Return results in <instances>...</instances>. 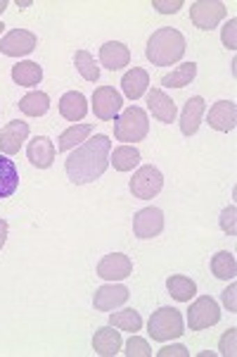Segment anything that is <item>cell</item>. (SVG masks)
I'll return each mask as SVG.
<instances>
[{
  "label": "cell",
  "instance_id": "d6a6232c",
  "mask_svg": "<svg viewBox=\"0 0 237 357\" xmlns=\"http://www.w3.org/2000/svg\"><path fill=\"white\" fill-rule=\"evenodd\" d=\"M235 217H237V210H235V205H230V207H225V210L221 212V229L228 236H235L237 231V227H235Z\"/></svg>",
  "mask_w": 237,
  "mask_h": 357
},
{
  "label": "cell",
  "instance_id": "6da1fadb",
  "mask_svg": "<svg viewBox=\"0 0 237 357\" xmlns=\"http://www.w3.org/2000/svg\"><path fill=\"white\" fill-rule=\"evenodd\" d=\"M109 153H112V141L105 134H95L67 158L65 169L72 183L85 186L100 178L109 167Z\"/></svg>",
  "mask_w": 237,
  "mask_h": 357
},
{
  "label": "cell",
  "instance_id": "9a60e30c",
  "mask_svg": "<svg viewBox=\"0 0 237 357\" xmlns=\"http://www.w3.org/2000/svg\"><path fill=\"white\" fill-rule=\"evenodd\" d=\"M147 110L152 112V117L159 119L161 124H171L178 114L176 100H171L161 89H152L147 93Z\"/></svg>",
  "mask_w": 237,
  "mask_h": 357
},
{
  "label": "cell",
  "instance_id": "83f0119b",
  "mask_svg": "<svg viewBox=\"0 0 237 357\" xmlns=\"http://www.w3.org/2000/svg\"><path fill=\"white\" fill-rule=\"evenodd\" d=\"M92 134V124H74L69 126L65 134L60 136V143H57V151L60 153H67L72 148L81 146L83 141H88V136Z\"/></svg>",
  "mask_w": 237,
  "mask_h": 357
},
{
  "label": "cell",
  "instance_id": "e0dca14e",
  "mask_svg": "<svg viewBox=\"0 0 237 357\" xmlns=\"http://www.w3.org/2000/svg\"><path fill=\"white\" fill-rule=\"evenodd\" d=\"M204 110H206V102L202 96H195L185 102L183 112H181V131L183 136H195L202 124V117H204Z\"/></svg>",
  "mask_w": 237,
  "mask_h": 357
},
{
  "label": "cell",
  "instance_id": "8fae6325",
  "mask_svg": "<svg viewBox=\"0 0 237 357\" xmlns=\"http://www.w3.org/2000/svg\"><path fill=\"white\" fill-rule=\"evenodd\" d=\"M133 274V262L124 252H112L97 262V276L105 281H124Z\"/></svg>",
  "mask_w": 237,
  "mask_h": 357
},
{
  "label": "cell",
  "instance_id": "74e56055",
  "mask_svg": "<svg viewBox=\"0 0 237 357\" xmlns=\"http://www.w3.org/2000/svg\"><path fill=\"white\" fill-rule=\"evenodd\" d=\"M159 357H171V355H183V357H188V350L183 348V345H166V348H161Z\"/></svg>",
  "mask_w": 237,
  "mask_h": 357
},
{
  "label": "cell",
  "instance_id": "ac0fdd59",
  "mask_svg": "<svg viewBox=\"0 0 237 357\" xmlns=\"http://www.w3.org/2000/svg\"><path fill=\"white\" fill-rule=\"evenodd\" d=\"M100 62L102 67L109 69V72H117V69H124L131 62V50L126 43L119 41H109L100 48Z\"/></svg>",
  "mask_w": 237,
  "mask_h": 357
},
{
  "label": "cell",
  "instance_id": "1f68e13d",
  "mask_svg": "<svg viewBox=\"0 0 237 357\" xmlns=\"http://www.w3.org/2000/svg\"><path fill=\"white\" fill-rule=\"evenodd\" d=\"M129 357H152V350H149V345L145 338L140 336H131L129 343H126V350H124Z\"/></svg>",
  "mask_w": 237,
  "mask_h": 357
},
{
  "label": "cell",
  "instance_id": "5b68a950",
  "mask_svg": "<svg viewBox=\"0 0 237 357\" xmlns=\"http://www.w3.org/2000/svg\"><path fill=\"white\" fill-rule=\"evenodd\" d=\"M131 193L133 198H140V200H152L154 195L161 193L164 188V174L152 165H145L133 174L131 178Z\"/></svg>",
  "mask_w": 237,
  "mask_h": 357
},
{
  "label": "cell",
  "instance_id": "f35d334b",
  "mask_svg": "<svg viewBox=\"0 0 237 357\" xmlns=\"http://www.w3.org/2000/svg\"><path fill=\"white\" fill-rule=\"evenodd\" d=\"M5 241H8V222L0 220V250H3Z\"/></svg>",
  "mask_w": 237,
  "mask_h": 357
},
{
  "label": "cell",
  "instance_id": "d4e9b609",
  "mask_svg": "<svg viewBox=\"0 0 237 357\" xmlns=\"http://www.w3.org/2000/svg\"><path fill=\"white\" fill-rule=\"evenodd\" d=\"M109 165L117 172H131L133 167L140 165V153L136 146H119L114 153H109Z\"/></svg>",
  "mask_w": 237,
  "mask_h": 357
},
{
  "label": "cell",
  "instance_id": "836d02e7",
  "mask_svg": "<svg viewBox=\"0 0 237 357\" xmlns=\"http://www.w3.org/2000/svg\"><path fill=\"white\" fill-rule=\"evenodd\" d=\"M235 26H237V22H235V20H230L228 24L223 26V33H221V41H223V45H225L228 50H235V48H237Z\"/></svg>",
  "mask_w": 237,
  "mask_h": 357
},
{
  "label": "cell",
  "instance_id": "ab89813d",
  "mask_svg": "<svg viewBox=\"0 0 237 357\" xmlns=\"http://www.w3.org/2000/svg\"><path fill=\"white\" fill-rule=\"evenodd\" d=\"M5 10H8V0H0V15H3Z\"/></svg>",
  "mask_w": 237,
  "mask_h": 357
},
{
  "label": "cell",
  "instance_id": "277c9868",
  "mask_svg": "<svg viewBox=\"0 0 237 357\" xmlns=\"http://www.w3.org/2000/svg\"><path fill=\"white\" fill-rule=\"evenodd\" d=\"M147 331L152 336V341L166 343L171 338L183 336V314L176 307H159L157 312H152L147 321Z\"/></svg>",
  "mask_w": 237,
  "mask_h": 357
},
{
  "label": "cell",
  "instance_id": "44dd1931",
  "mask_svg": "<svg viewBox=\"0 0 237 357\" xmlns=\"http://www.w3.org/2000/svg\"><path fill=\"white\" fill-rule=\"evenodd\" d=\"M147 86H149V77L142 67H133L131 72H126L124 79H121V89H124L126 98H131V100H138L140 96H145Z\"/></svg>",
  "mask_w": 237,
  "mask_h": 357
},
{
  "label": "cell",
  "instance_id": "484cf974",
  "mask_svg": "<svg viewBox=\"0 0 237 357\" xmlns=\"http://www.w3.org/2000/svg\"><path fill=\"white\" fill-rule=\"evenodd\" d=\"M19 110L26 117H43L50 110V96L43 93V91H31L19 100Z\"/></svg>",
  "mask_w": 237,
  "mask_h": 357
},
{
  "label": "cell",
  "instance_id": "52a82bcc",
  "mask_svg": "<svg viewBox=\"0 0 237 357\" xmlns=\"http://www.w3.org/2000/svg\"><path fill=\"white\" fill-rule=\"evenodd\" d=\"M121 107H124V98L114 86H100L92 93V112L100 122H112L119 117Z\"/></svg>",
  "mask_w": 237,
  "mask_h": 357
},
{
  "label": "cell",
  "instance_id": "7402d4cb",
  "mask_svg": "<svg viewBox=\"0 0 237 357\" xmlns=\"http://www.w3.org/2000/svg\"><path fill=\"white\" fill-rule=\"evenodd\" d=\"M17 188H19V172H17V165L10 158L0 155V200L15 195Z\"/></svg>",
  "mask_w": 237,
  "mask_h": 357
},
{
  "label": "cell",
  "instance_id": "f1b7e54d",
  "mask_svg": "<svg viewBox=\"0 0 237 357\" xmlns=\"http://www.w3.org/2000/svg\"><path fill=\"white\" fill-rule=\"evenodd\" d=\"M211 272H213V276H216V279H223V281L235 279V274H237V260H235L233 252H228V250L216 252V255L211 257Z\"/></svg>",
  "mask_w": 237,
  "mask_h": 357
},
{
  "label": "cell",
  "instance_id": "3957f363",
  "mask_svg": "<svg viewBox=\"0 0 237 357\" xmlns=\"http://www.w3.org/2000/svg\"><path fill=\"white\" fill-rule=\"evenodd\" d=\"M149 134V119L142 107H126L124 112L114 119V138L124 143H138Z\"/></svg>",
  "mask_w": 237,
  "mask_h": 357
},
{
  "label": "cell",
  "instance_id": "e575fe53",
  "mask_svg": "<svg viewBox=\"0 0 237 357\" xmlns=\"http://www.w3.org/2000/svg\"><path fill=\"white\" fill-rule=\"evenodd\" d=\"M235 336H237V329H228V333H223L221 338V355H235Z\"/></svg>",
  "mask_w": 237,
  "mask_h": 357
},
{
  "label": "cell",
  "instance_id": "30bf717a",
  "mask_svg": "<svg viewBox=\"0 0 237 357\" xmlns=\"http://www.w3.org/2000/svg\"><path fill=\"white\" fill-rule=\"evenodd\" d=\"M36 43H38L36 33L26 31V29H13V31L0 38V53L10 55V57H22V55L33 53Z\"/></svg>",
  "mask_w": 237,
  "mask_h": 357
},
{
  "label": "cell",
  "instance_id": "4316f807",
  "mask_svg": "<svg viewBox=\"0 0 237 357\" xmlns=\"http://www.w3.org/2000/svg\"><path fill=\"white\" fill-rule=\"evenodd\" d=\"M195 77H197V65L195 62H185V65H178L171 74H166L161 79V84L166 89H185L188 84L195 82Z\"/></svg>",
  "mask_w": 237,
  "mask_h": 357
},
{
  "label": "cell",
  "instance_id": "8992f818",
  "mask_svg": "<svg viewBox=\"0 0 237 357\" xmlns=\"http://www.w3.org/2000/svg\"><path fill=\"white\" fill-rule=\"evenodd\" d=\"M218 319H221V307H218V303L213 301L211 296L197 298L188 310L190 331H204V329H209V326L218 324Z\"/></svg>",
  "mask_w": 237,
  "mask_h": 357
},
{
  "label": "cell",
  "instance_id": "cb8c5ba5",
  "mask_svg": "<svg viewBox=\"0 0 237 357\" xmlns=\"http://www.w3.org/2000/svg\"><path fill=\"white\" fill-rule=\"evenodd\" d=\"M166 289H169L171 298H176L178 303H190V298H195V293H197V284L190 276L173 274L166 281Z\"/></svg>",
  "mask_w": 237,
  "mask_h": 357
},
{
  "label": "cell",
  "instance_id": "5bb4252c",
  "mask_svg": "<svg viewBox=\"0 0 237 357\" xmlns=\"http://www.w3.org/2000/svg\"><path fill=\"white\" fill-rule=\"evenodd\" d=\"M129 301V289L121 284H105L100 286V289L95 291V296H92V305H95V310H100V312H109V310L119 307V305H124Z\"/></svg>",
  "mask_w": 237,
  "mask_h": 357
},
{
  "label": "cell",
  "instance_id": "d590c367",
  "mask_svg": "<svg viewBox=\"0 0 237 357\" xmlns=\"http://www.w3.org/2000/svg\"><path fill=\"white\" fill-rule=\"evenodd\" d=\"M152 8H157V13L161 15H173L183 8L181 0H173V3H164V0H152Z\"/></svg>",
  "mask_w": 237,
  "mask_h": 357
},
{
  "label": "cell",
  "instance_id": "7c38bea8",
  "mask_svg": "<svg viewBox=\"0 0 237 357\" xmlns=\"http://www.w3.org/2000/svg\"><path fill=\"white\" fill-rule=\"evenodd\" d=\"M28 138V124L26 122H8L0 129V153L3 155H17L19 148L24 146V141Z\"/></svg>",
  "mask_w": 237,
  "mask_h": 357
},
{
  "label": "cell",
  "instance_id": "f546056e",
  "mask_svg": "<svg viewBox=\"0 0 237 357\" xmlns=\"http://www.w3.org/2000/svg\"><path fill=\"white\" fill-rule=\"evenodd\" d=\"M109 324L114 329H121V331H140L142 329V317L136 312V310H121V312H112L109 314Z\"/></svg>",
  "mask_w": 237,
  "mask_h": 357
},
{
  "label": "cell",
  "instance_id": "4fadbf2b",
  "mask_svg": "<svg viewBox=\"0 0 237 357\" xmlns=\"http://www.w3.org/2000/svg\"><path fill=\"white\" fill-rule=\"evenodd\" d=\"M55 143L50 141L48 136H36L28 141L26 146V158L28 162L33 167H38V169H48V167H53L55 162Z\"/></svg>",
  "mask_w": 237,
  "mask_h": 357
},
{
  "label": "cell",
  "instance_id": "60d3db41",
  "mask_svg": "<svg viewBox=\"0 0 237 357\" xmlns=\"http://www.w3.org/2000/svg\"><path fill=\"white\" fill-rule=\"evenodd\" d=\"M3 29H5V24H3V22H0V33H3Z\"/></svg>",
  "mask_w": 237,
  "mask_h": 357
},
{
  "label": "cell",
  "instance_id": "ffe728a7",
  "mask_svg": "<svg viewBox=\"0 0 237 357\" xmlns=\"http://www.w3.org/2000/svg\"><path fill=\"white\" fill-rule=\"evenodd\" d=\"M88 112V102L81 91H69L60 98V114L67 122H81Z\"/></svg>",
  "mask_w": 237,
  "mask_h": 357
},
{
  "label": "cell",
  "instance_id": "9c48e42d",
  "mask_svg": "<svg viewBox=\"0 0 237 357\" xmlns=\"http://www.w3.org/2000/svg\"><path fill=\"white\" fill-rule=\"evenodd\" d=\"M161 231H164V212L159 207H145V210L136 212V217H133V234H136V238L147 241L159 236Z\"/></svg>",
  "mask_w": 237,
  "mask_h": 357
},
{
  "label": "cell",
  "instance_id": "603a6c76",
  "mask_svg": "<svg viewBox=\"0 0 237 357\" xmlns=\"http://www.w3.org/2000/svg\"><path fill=\"white\" fill-rule=\"evenodd\" d=\"M40 79H43V69H40L38 62H17L13 67V82L17 86H26V89H31V86H38Z\"/></svg>",
  "mask_w": 237,
  "mask_h": 357
},
{
  "label": "cell",
  "instance_id": "7a4b0ae2",
  "mask_svg": "<svg viewBox=\"0 0 237 357\" xmlns=\"http://www.w3.org/2000/svg\"><path fill=\"white\" fill-rule=\"evenodd\" d=\"M185 36L178 29L173 26H161L149 36L145 55L152 65L166 67V65H176L181 62V57L185 55Z\"/></svg>",
  "mask_w": 237,
  "mask_h": 357
},
{
  "label": "cell",
  "instance_id": "8d00e7d4",
  "mask_svg": "<svg viewBox=\"0 0 237 357\" xmlns=\"http://www.w3.org/2000/svg\"><path fill=\"white\" fill-rule=\"evenodd\" d=\"M235 293H237V286H235V284L230 286V289H225V291H223V305L230 310V312H235V310H237V305H235Z\"/></svg>",
  "mask_w": 237,
  "mask_h": 357
},
{
  "label": "cell",
  "instance_id": "ba28073f",
  "mask_svg": "<svg viewBox=\"0 0 237 357\" xmlns=\"http://www.w3.org/2000/svg\"><path fill=\"white\" fill-rule=\"evenodd\" d=\"M225 5L221 0H197V3L190 5V20L193 24L202 29V31H211L218 26V22L225 17Z\"/></svg>",
  "mask_w": 237,
  "mask_h": 357
},
{
  "label": "cell",
  "instance_id": "2e32d148",
  "mask_svg": "<svg viewBox=\"0 0 237 357\" xmlns=\"http://www.w3.org/2000/svg\"><path fill=\"white\" fill-rule=\"evenodd\" d=\"M209 126L216 131H233L237 126V105L233 100H218L209 110Z\"/></svg>",
  "mask_w": 237,
  "mask_h": 357
},
{
  "label": "cell",
  "instance_id": "d6986e66",
  "mask_svg": "<svg viewBox=\"0 0 237 357\" xmlns=\"http://www.w3.org/2000/svg\"><path fill=\"white\" fill-rule=\"evenodd\" d=\"M92 350H95V355L102 357H112L121 353V333L112 324L97 329L95 336H92Z\"/></svg>",
  "mask_w": 237,
  "mask_h": 357
},
{
  "label": "cell",
  "instance_id": "4dcf8cb0",
  "mask_svg": "<svg viewBox=\"0 0 237 357\" xmlns=\"http://www.w3.org/2000/svg\"><path fill=\"white\" fill-rule=\"evenodd\" d=\"M74 65H76L79 74L85 79V82H97V79H100V67L95 65V57H92L88 50H76Z\"/></svg>",
  "mask_w": 237,
  "mask_h": 357
}]
</instances>
